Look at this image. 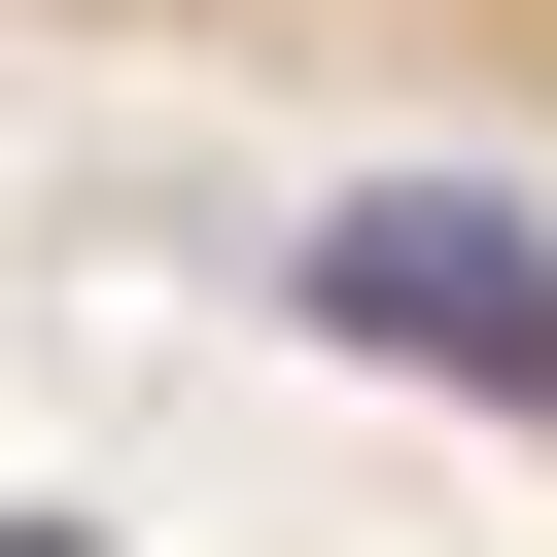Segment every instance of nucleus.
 I'll list each match as a JSON object with an SVG mask.
<instances>
[{
	"label": "nucleus",
	"instance_id": "obj_1",
	"mask_svg": "<svg viewBox=\"0 0 557 557\" xmlns=\"http://www.w3.org/2000/svg\"><path fill=\"white\" fill-rule=\"evenodd\" d=\"M104 70H383V104H557V0H0Z\"/></svg>",
	"mask_w": 557,
	"mask_h": 557
},
{
	"label": "nucleus",
	"instance_id": "obj_2",
	"mask_svg": "<svg viewBox=\"0 0 557 557\" xmlns=\"http://www.w3.org/2000/svg\"><path fill=\"white\" fill-rule=\"evenodd\" d=\"M313 313H383L418 383H487V418H557V244L522 209H348V278Z\"/></svg>",
	"mask_w": 557,
	"mask_h": 557
},
{
	"label": "nucleus",
	"instance_id": "obj_3",
	"mask_svg": "<svg viewBox=\"0 0 557 557\" xmlns=\"http://www.w3.org/2000/svg\"><path fill=\"white\" fill-rule=\"evenodd\" d=\"M0 557H70V522H0Z\"/></svg>",
	"mask_w": 557,
	"mask_h": 557
}]
</instances>
